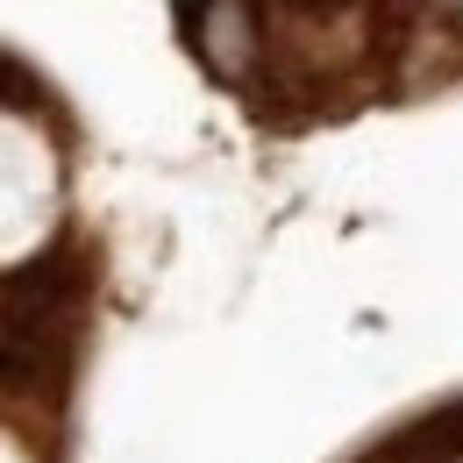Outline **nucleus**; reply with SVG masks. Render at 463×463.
I'll return each instance as SVG.
<instances>
[{
    "label": "nucleus",
    "instance_id": "obj_1",
    "mask_svg": "<svg viewBox=\"0 0 463 463\" xmlns=\"http://www.w3.org/2000/svg\"><path fill=\"white\" fill-rule=\"evenodd\" d=\"M178 29H185V51L200 58V71L222 93H250L257 86V71H264V7H242V0L178 7Z\"/></svg>",
    "mask_w": 463,
    "mask_h": 463
}]
</instances>
